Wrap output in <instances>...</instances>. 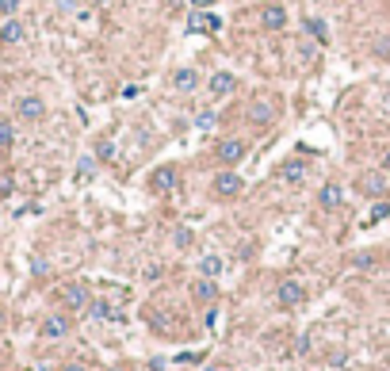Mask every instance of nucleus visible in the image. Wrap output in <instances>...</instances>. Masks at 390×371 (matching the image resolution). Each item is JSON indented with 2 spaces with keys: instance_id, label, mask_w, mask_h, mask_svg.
<instances>
[{
  "instance_id": "nucleus-1",
  "label": "nucleus",
  "mask_w": 390,
  "mask_h": 371,
  "mask_svg": "<svg viewBox=\"0 0 390 371\" xmlns=\"http://www.w3.org/2000/svg\"><path fill=\"white\" fill-rule=\"evenodd\" d=\"M245 154H249V146H245V138H222L214 146V161L222 169H237L245 161Z\"/></svg>"
},
{
  "instance_id": "nucleus-2",
  "label": "nucleus",
  "mask_w": 390,
  "mask_h": 371,
  "mask_svg": "<svg viewBox=\"0 0 390 371\" xmlns=\"http://www.w3.org/2000/svg\"><path fill=\"white\" fill-rule=\"evenodd\" d=\"M176 184H180V169H176V165H157L154 173H149V180H146V188H149L154 195L176 192Z\"/></svg>"
},
{
  "instance_id": "nucleus-3",
  "label": "nucleus",
  "mask_w": 390,
  "mask_h": 371,
  "mask_svg": "<svg viewBox=\"0 0 390 371\" xmlns=\"http://www.w3.org/2000/svg\"><path fill=\"white\" fill-rule=\"evenodd\" d=\"M302 302H306V287H302L299 280H280V287H275V307L280 310H299Z\"/></svg>"
},
{
  "instance_id": "nucleus-4",
  "label": "nucleus",
  "mask_w": 390,
  "mask_h": 371,
  "mask_svg": "<svg viewBox=\"0 0 390 371\" xmlns=\"http://www.w3.org/2000/svg\"><path fill=\"white\" fill-rule=\"evenodd\" d=\"M211 192H214V199H237L245 192V180L234 173V169H222L214 180H211Z\"/></svg>"
},
{
  "instance_id": "nucleus-5",
  "label": "nucleus",
  "mask_w": 390,
  "mask_h": 371,
  "mask_svg": "<svg viewBox=\"0 0 390 371\" xmlns=\"http://www.w3.org/2000/svg\"><path fill=\"white\" fill-rule=\"evenodd\" d=\"M69 329H73L69 314H46V318L39 321V337L42 341H62V337H69Z\"/></svg>"
},
{
  "instance_id": "nucleus-6",
  "label": "nucleus",
  "mask_w": 390,
  "mask_h": 371,
  "mask_svg": "<svg viewBox=\"0 0 390 371\" xmlns=\"http://www.w3.org/2000/svg\"><path fill=\"white\" fill-rule=\"evenodd\" d=\"M386 192H390V176L383 173V169H375V173H364L360 176V195H367V199H386Z\"/></svg>"
},
{
  "instance_id": "nucleus-7",
  "label": "nucleus",
  "mask_w": 390,
  "mask_h": 371,
  "mask_svg": "<svg viewBox=\"0 0 390 371\" xmlns=\"http://www.w3.org/2000/svg\"><path fill=\"white\" fill-rule=\"evenodd\" d=\"M275 122V103L268 100V96H256L253 103H249V127L253 130H268Z\"/></svg>"
},
{
  "instance_id": "nucleus-8",
  "label": "nucleus",
  "mask_w": 390,
  "mask_h": 371,
  "mask_svg": "<svg viewBox=\"0 0 390 371\" xmlns=\"http://www.w3.org/2000/svg\"><path fill=\"white\" fill-rule=\"evenodd\" d=\"M16 115H20L23 122H42L46 119V100L35 96V92H27V96L16 100Z\"/></svg>"
},
{
  "instance_id": "nucleus-9",
  "label": "nucleus",
  "mask_w": 390,
  "mask_h": 371,
  "mask_svg": "<svg viewBox=\"0 0 390 371\" xmlns=\"http://www.w3.org/2000/svg\"><path fill=\"white\" fill-rule=\"evenodd\" d=\"M207 92H211L214 100L234 96V92H237V77H234L230 69H218V73H211V81H207Z\"/></svg>"
},
{
  "instance_id": "nucleus-10",
  "label": "nucleus",
  "mask_w": 390,
  "mask_h": 371,
  "mask_svg": "<svg viewBox=\"0 0 390 371\" xmlns=\"http://www.w3.org/2000/svg\"><path fill=\"white\" fill-rule=\"evenodd\" d=\"M62 302H65V310H88L92 307V295L84 283H65L62 287Z\"/></svg>"
},
{
  "instance_id": "nucleus-11",
  "label": "nucleus",
  "mask_w": 390,
  "mask_h": 371,
  "mask_svg": "<svg viewBox=\"0 0 390 371\" xmlns=\"http://www.w3.org/2000/svg\"><path fill=\"white\" fill-rule=\"evenodd\" d=\"M218 16H211V8H192V16H188V31L192 35H207V31H218Z\"/></svg>"
},
{
  "instance_id": "nucleus-12",
  "label": "nucleus",
  "mask_w": 390,
  "mask_h": 371,
  "mask_svg": "<svg viewBox=\"0 0 390 371\" xmlns=\"http://www.w3.org/2000/svg\"><path fill=\"white\" fill-rule=\"evenodd\" d=\"M192 302H199V307H211V302H218V283L207 280V275H199V280L192 283Z\"/></svg>"
},
{
  "instance_id": "nucleus-13",
  "label": "nucleus",
  "mask_w": 390,
  "mask_h": 371,
  "mask_svg": "<svg viewBox=\"0 0 390 371\" xmlns=\"http://www.w3.org/2000/svg\"><path fill=\"white\" fill-rule=\"evenodd\" d=\"M27 39V27L16 20V16H8L4 23H0V46H20Z\"/></svg>"
},
{
  "instance_id": "nucleus-14",
  "label": "nucleus",
  "mask_w": 390,
  "mask_h": 371,
  "mask_svg": "<svg viewBox=\"0 0 390 371\" xmlns=\"http://www.w3.org/2000/svg\"><path fill=\"white\" fill-rule=\"evenodd\" d=\"M260 27H264V31H283V27H287V8H283V4H268L260 12Z\"/></svg>"
},
{
  "instance_id": "nucleus-15",
  "label": "nucleus",
  "mask_w": 390,
  "mask_h": 371,
  "mask_svg": "<svg viewBox=\"0 0 390 371\" xmlns=\"http://www.w3.org/2000/svg\"><path fill=\"white\" fill-rule=\"evenodd\" d=\"M280 180H283V184H302V180H306V161H302V157L283 161V165H280Z\"/></svg>"
},
{
  "instance_id": "nucleus-16",
  "label": "nucleus",
  "mask_w": 390,
  "mask_h": 371,
  "mask_svg": "<svg viewBox=\"0 0 390 371\" xmlns=\"http://www.w3.org/2000/svg\"><path fill=\"white\" fill-rule=\"evenodd\" d=\"M345 203V192H340V184H326L318 192V207L321 211H337V207Z\"/></svg>"
},
{
  "instance_id": "nucleus-17",
  "label": "nucleus",
  "mask_w": 390,
  "mask_h": 371,
  "mask_svg": "<svg viewBox=\"0 0 390 371\" xmlns=\"http://www.w3.org/2000/svg\"><path fill=\"white\" fill-rule=\"evenodd\" d=\"M302 31H306L314 42H329V23H326V20H318V16L302 20Z\"/></svg>"
},
{
  "instance_id": "nucleus-18",
  "label": "nucleus",
  "mask_w": 390,
  "mask_h": 371,
  "mask_svg": "<svg viewBox=\"0 0 390 371\" xmlns=\"http://www.w3.org/2000/svg\"><path fill=\"white\" fill-rule=\"evenodd\" d=\"M195 84H199V73H195V69H188V65L173 73V89H176V92H192Z\"/></svg>"
},
{
  "instance_id": "nucleus-19",
  "label": "nucleus",
  "mask_w": 390,
  "mask_h": 371,
  "mask_svg": "<svg viewBox=\"0 0 390 371\" xmlns=\"http://www.w3.org/2000/svg\"><path fill=\"white\" fill-rule=\"evenodd\" d=\"M218 272H222V256L207 253L203 261H199V275H207V280H218Z\"/></svg>"
},
{
  "instance_id": "nucleus-20",
  "label": "nucleus",
  "mask_w": 390,
  "mask_h": 371,
  "mask_svg": "<svg viewBox=\"0 0 390 371\" xmlns=\"http://www.w3.org/2000/svg\"><path fill=\"white\" fill-rule=\"evenodd\" d=\"M12 146H16V122L0 119V154H4V149H12Z\"/></svg>"
},
{
  "instance_id": "nucleus-21",
  "label": "nucleus",
  "mask_w": 390,
  "mask_h": 371,
  "mask_svg": "<svg viewBox=\"0 0 390 371\" xmlns=\"http://www.w3.org/2000/svg\"><path fill=\"white\" fill-rule=\"evenodd\" d=\"M173 241H176V249H192V241H195V234L188 230V226H176V234H173Z\"/></svg>"
},
{
  "instance_id": "nucleus-22",
  "label": "nucleus",
  "mask_w": 390,
  "mask_h": 371,
  "mask_svg": "<svg viewBox=\"0 0 390 371\" xmlns=\"http://www.w3.org/2000/svg\"><path fill=\"white\" fill-rule=\"evenodd\" d=\"M92 318H100V321H111L115 318V307H111V302H92Z\"/></svg>"
},
{
  "instance_id": "nucleus-23",
  "label": "nucleus",
  "mask_w": 390,
  "mask_h": 371,
  "mask_svg": "<svg viewBox=\"0 0 390 371\" xmlns=\"http://www.w3.org/2000/svg\"><path fill=\"white\" fill-rule=\"evenodd\" d=\"M96 157H100V161H115V142H111V138H100V142H96Z\"/></svg>"
},
{
  "instance_id": "nucleus-24",
  "label": "nucleus",
  "mask_w": 390,
  "mask_h": 371,
  "mask_svg": "<svg viewBox=\"0 0 390 371\" xmlns=\"http://www.w3.org/2000/svg\"><path fill=\"white\" fill-rule=\"evenodd\" d=\"M375 264H379V256H375V253H360L356 261H352V268H360V272H371V268H375Z\"/></svg>"
},
{
  "instance_id": "nucleus-25",
  "label": "nucleus",
  "mask_w": 390,
  "mask_h": 371,
  "mask_svg": "<svg viewBox=\"0 0 390 371\" xmlns=\"http://www.w3.org/2000/svg\"><path fill=\"white\" fill-rule=\"evenodd\" d=\"M195 127H199V130H214V127H218V115H214V111H199V115H195Z\"/></svg>"
},
{
  "instance_id": "nucleus-26",
  "label": "nucleus",
  "mask_w": 390,
  "mask_h": 371,
  "mask_svg": "<svg viewBox=\"0 0 390 371\" xmlns=\"http://www.w3.org/2000/svg\"><path fill=\"white\" fill-rule=\"evenodd\" d=\"M314 58H318V46H310V42H299V62L314 65Z\"/></svg>"
},
{
  "instance_id": "nucleus-27",
  "label": "nucleus",
  "mask_w": 390,
  "mask_h": 371,
  "mask_svg": "<svg viewBox=\"0 0 390 371\" xmlns=\"http://www.w3.org/2000/svg\"><path fill=\"white\" fill-rule=\"evenodd\" d=\"M23 0H0V16H16Z\"/></svg>"
},
{
  "instance_id": "nucleus-28",
  "label": "nucleus",
  "mask_w": 390,
  "mask_h": 371,
  "mask_svg": "<svg viewBox=\"0 0 390 371\" xmlns=\"http://www.w3.org/2000/svg\"><path fill=\"white\" fill-rule=\"evenodd\" d=\"M386 215H390V203H386V199H379L375 211H371V222H379V218H386Z\"/></svg>"
},
{
  "instance_id": "nucleus-29",
  "label": "nucleus",
  "mask_w": 390,
  "mask_h": 371,
  "mask_svg": "<svg viewBox=\"0 0 390 371\" xmlns=\"http://www.w3.org/2000/svg\"><path fill=\"white\" fill-rule=\"evenodd\" d=\"M92 173H96V165H92V157H84L77 165V176H92Z\"/></svg>"
},
{
  "instance_id": "nucleus-30",
  "label": "nucleus",
  "mask_w": 390,
  "mask_h": 371,
  "mask_svg": "<svg viewBox=\"0 0 390 371\" xmlns=\"http://www.w3.org/2000/svg\"><path fill=\"white\" fill-rule=\"evenodd\" d=\"M8 326V310H4V302H0V329Z\"/></svg>"
},
{
  "instance_id": "nucleus-31",
  "label": "nucleus",
  "mask_w": 390,
  "mask_h": 371,
  "mask_svg": "<svg viewBox=\"0 0 390 371\" xmlns=\"http://www.w3.org/2000/svg\"><path fill=\"white\" fill-rule=\"evenodd\" d=\"M214 0H192V8H211Z\"/></svg>"
},
{
  "instance_id": "nucleus-32",
  "label": "nucleus",
  "mask_w": 390,
  "mask_h": 371,
  "mask_svg": "<svg viewBox=\"0 0 390 371\" xmlns=\"http://www.w3.org/2000/svg\"><path fill=\"white\" fill-rule=\"evenodd\" d=\"M383 173L390 176V149H386V154H383Z\"/></svg>"
},
{
  "instance_id": "nucleus-33",
  "label": "nucleus",
  "mask_w": 390,
  "mask_h": 371,
  "mask_svg": "<svg viewBox=\"0 0 390 371\" xmlns=\"http://www.w3.org/2000/svg\"><path fill=\"white\" fill-rule=\"evenodd\" d=\"M62 371H88V367H84V364H65Z\"/></svg>"
},
{
  "instance_id": "nucleus-34",
  "label": "nucleus",
  "mask_w": 390,
  "mask_h": 371,
  "mask_svg": "<svg viewBox=\"0 0 390 371\" xmlns=\"http://www.w3.org/2000/svg\"><path fill=\"white\" fill-rule=\"evenodd\" d=\"M88 4H96V8H100V4H111V0H88Z\"/></svg>"
},
{
  "instance_id": "nucleus-35",
  "label": "nucleus",
  "mask_w": 390,
  "mask_h": 371,
  "mask_svg": "<svg viewBox=\"0 0 390 371\" xmlns=\"http://www.w3.org/2000/svg\"><path fill=\"white\" fill-rule=\"evenodd\" d=\"M203 371H222V367H203Z\"/></svg>"
}]
</instances>
